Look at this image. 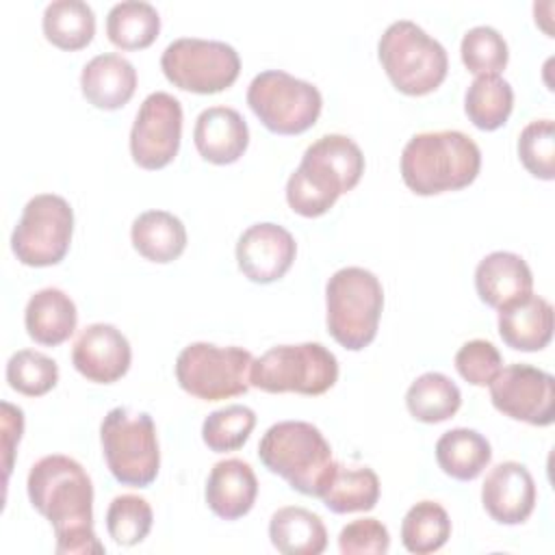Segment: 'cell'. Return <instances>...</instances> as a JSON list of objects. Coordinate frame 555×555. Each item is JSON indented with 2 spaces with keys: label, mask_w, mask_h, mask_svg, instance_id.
Here are the masks:
<instances>
[{
  "label": "cell",
  "mask_w": 555,
  "mask_h": 555,
  "mask_svg": "<svg viewBox=\"0 0 555 555\" xmlns=\"http://www.w3.org/2000/svg\"><path fill=\"white\" fill-rule=\"evenodd\" d=\"M26 490L33 507L50 520L59 555H102L93 531V483L69 455H46L30 466Z\"/></svg>",
  "instance_id": "cell-1"
},
{
  "label": "cell",
  "mask_w": 555,
  "mask_h": 555,
  "mask_svg": "<svg viewBox=\"0 0 555 555\" xmlns=\"http://www.w3.org/2000/svg\"><path fill=\"white\" fill-rule=\"evenodd\" d=\"M364 173L360 145L345 134H323L310 143L288 176L286 202L301 217H321L351 191Z\"/></svg>",
  "instance_id": "cell-2"
},
{
  "label": "cell",
  "mask_w": 555,
  "mask_h": 555,
  "mask_svg": "<svg viewBox=\"0 0 555 555\" xmlns=\"http://www.w3.org/2000/svg\"><path fill=\"white\" fill-rule=\"evenodd\" d=\"M481 167L479 145L460 130L414 134L401 152V178L416 195L468 186Z\"/></svg>",
  "instance_id": "cell-3"
},
{
  "label": "cell",
  "mask_w": 555,
  "mask_h": 555,
  "mask_svg": "<svg viewBox=\"0 0 555 555\" xmlns=\"http://www.w3.org/2000/svg\"><path fill=\"white\" fill-rule=\"evenodd\" d=\"M258 457L271 473L284 477L301 494L319 496L332 466V447L319 427L306 421H280L260 442Z\"/></svg>",
  "instance_id": "cell-4"
},
{
  "label": "cell",
  "mask_w": 555,
  "mask_h": 555,
  "mask_svg": "<svg viewBox=\"0 0 555 555\" xmlns=\"http://www.w3.org/2000/svg\"><path fill=\"white\" fill-rule=\"evenodd\" d=\"M327 332L349 351L373 343L384 308V288L375 273L343 267L325 284Z\"/></svg>",
  "instance_id": "cell-5"
},
{
  "label": "cell",
  "mask_w": 555,
  "mask_h": 555,
  "mask_svg": "<svg viewBox=\"0 0 555 555\" xmlns=\"http://www.w3.org/2000/svg\"><path fill=\"white\" fill-rule=\"evenodd\" d=\"M377 56L390 82L405 95L431 93L442 85L449 69L442 43L412 20H397L382 33Z\"/></svg>",
  "instance_id": "cell-6"
},
{
  "label": "cell",
  "mask_w": 555,
  "mask_h": 555,
  "mask_svg": "<svg viewBox=\"0 0 555 555\" xmlns=\"http://www.w3.org/2000/svg\"><path fill=\"white\" fill-rule=\"evenodd\" d=\"M102 453L111 475L130 488H147L160 468L156 425L147 412L113 408L100 425Z\"/></svg>",
  "instance_id": "cell-7"
},
{
  "label": "cell",
  "mask_w": 555,
  "mask_h": 555,
  "mask_svg": "<svg viewBox=\"0 0 555 555\" xmlns=\"http://www.w3.org/2000/svg\"><path fill=\"white\" fill-rule=\"evenodd\" d=\"M338 379V360L321 343L278 345L251 362L249 384L264 392L317 397Z\"/></svg>",
  "instance_id": "cell-8"
},
{
  "label": "cell",
  "mask_w": 555,
  "mask_h": 555,
  "mask_svg": "<svg viewBox=\"0 0 555 555\" xmlns=\"http://www.w3.org/2000/svg\"><path fill=\"white\" fill-rule=\"evenodd\" d=\"M247 104L267 130L275 134H299L319 119L323 98L312 82L282 69H267L249 82Z\"/></svg>",
  "instance_id": "cell-9"
},
{
  "label": "cell",
  "mask_w": 555,
  "mask_h": 555,
  "mask_svg": "<svg viewBox=\"0 0 555 555\" xmlns=\"http://www.w3.org/2000/svg\"><path fill=\"white\" fill-rule=\"evenodd\" d=\"M251 362V353L236 345L191 343L176 358V379L202 401H221L249 390Z\"/></svg>",
  "instance_id": "cell-10"
},
{
  "label": "cell",
  "mask_w": 555,
  "mask_h": 555,
  "mask_svg": "<svg viewBox=\"0 0 555 555\" xmlns=\"http://www.w3.org/2000/svg\"><path fill=\"white\" fill-rule=\"evenodd\" d=\"M160 69L173 87L206 95L234 85L241 72V59L225 41L180 37L163 50Z\"/></svg>",
  "instance_id": "cell-11"
},
{
  "label": "cell",
  "mask_w": 555,
  "mask_h": 555,
  "mask_svg": "<svg viewBox=\"0 0 555 555\" xmlns=\"http://www.w3.org/2000/svg\"><path fill=\"white\" fill-rule=\"evenodd\" d=\"M74 210L54 193L30 197L11 234V249L26 267L59 264L72 243Z\"/></svg>",
  "instance_id": "cell-12"
},
{
  "label": "cell",
  "mask_w": 555,
  "mask_h": 555,
  "mask_svg": "<svg viewBox=\"0 0 555 555\" xmlns=\"http://www.w3.org/2000/svg\"><path fill=\"white\" fill-rule=\"evenodd\" d=\"M180 137V100L167 91H154L141 102L130 130L132 160L143 169H163L176 158Z\"/></svg>",
  "instance_id": "cell-13"
},
{
  "label": "cell",
  "mask_w": 555,
  "mask_h": 555,
  "mask_svg": "<svg viewBox=\"0 0 555 555\" xmlns=\"http://www.w3.org/2000/svg\"><path fill=\"white\" fill-rule=\"evenodd\" d=\"M492 405L514 421L529 425H551L555 418V379L551 373L514 362L496 373L488 384Z\"/></svg>",
  "instance_id": "cell-14"
},
{
  "label": "cell",
  "mask_w": 555,
  "mask_h": 555,
  "mask_svg": "<svg viewBox=\"0 0 555 555\" xmlns=\"http://www.w3.org/2000/svg\"><path fill=\"white\" fill-rule=\"evenodd\" d=\"M297 254L293 234L271 221L249 225L236 241V262L256 284H271L291 269Z\"/></svg>",
  "instance_id": "cell-15"
},
{
  "label": "cell",
  "mask_w": 555,
  "mask_h": 555,
  "mask_svg": "<svg viewBox=\"0 0 555 555\" xmlns=\"http://www.w3.org/2000/svg\"><path fill=\"white\" fill-rule=\"evenodd\" d=\"M132 349L128 338L111 323L87 325L74 343V369L95 384H113L130 369Z\"/></svg>",
  "instance_id": "cell-16"
},
{
  "label": "cell",
  "mask_w": 555,
  "mask_h": 555,
  "mask_svg": "<svg viewBox=\"0 0 555 555\" xmlns=\"http://www.w3.org/2000/svg\"><path fill=\"white\" fill-rule=\"evenodd\" d=\"M481 503L492 520L501 525L525 522L535 507V481L525 464H496L481 486Z\"/></svg>",
  "instance_id": "cell-17"
},
{
  "label": "cell",
  "mask_w": 555,
  "mask_h": 555,
  "mask_svg": "<svg viewBox=\"0 0 555 555\" xmlns=\"http://www.w3.org/2000/svg\"><path fill=\"white\" fill-rule=\"evenodd\" d=\"M193 141L204 160L230 165L247 150L249 128L236 108L208 106L195 119Z\"/></svg>",
  "instance_id": "cell-18"
},
{
  "label": "cell",
  "mask_w": 555,
  "mask_h": 555,
  "mask_svg": "<svg viewBox=\"0 0 555 555\" xmlns=\"http://www.w3.org/2000/svg\"><path fill=\"white\" fill-rule=\"evenodd\" d=\"M475 288L483 304L501 310L531 295L533 275L522 256L514 251H492L475 269Z\"/></svg>",
  "instance_id": "cell-19"
},
{
  "label": "cell",
  "mask_w": 555,
  "mask_h": 555,
  "mask_svg": "<svg viewBox=\"0 0 555 555\" xmlns=\"http://www.w3.org/2000/svg\"><path fill=\"white\" fill-rule=\"evenodd\" d=\"M204 494L215 516L236 520L254 507L258 496V479L247 462L238 457L221 460L210 468Z\"/></svg>",
  "instance_id": "cell-20"
},
{
  "label": "cell",
  "mask_w": 555,
  "mask_h": 555,
  "mask_svg": "<svg viewBox=\"0 0 555 555\" xmlns=\"http://www.w3.org/2000/svg\"><path fill=\"white\" fill-rule=\"evenodd\" d=\"M80 89L87 102L95 108H121L134 95L137 69L117 52L98 54L82 67Z\"/></svg>",
  "instance_id": "cell-21"
},
{
  "label": "cell",
  "mask_w": 555,
  "mask_h": 555,
  "mask_svg": "<svg viewBox=\"0 0 555 555\" xmlns=\"http://www.w3.org/2000/svg\"><path fill=\"white\" fill-rule=\"evenodd\" d=\"M499 334L516 351H540L553 336V306L538 295H527L499 310Z\"/></svg>",
  "instance_id": "cell-22"
},
{
  "label": "cell",
  "mask_w": 555,
  "mask_h": 555,
  "mask_svg": "<svg viewBox=\"0 0 555 555\" xmlns=\"http://www.w3.org/2000/svg\"><path fill=\"white\" fill-rule=\"evenodd\" d=\"M78 323L76 304L61 288L48 286L30 295L24 310V325L28 336L46 347L65 343Z\"/></svg>",
  "instance_id": "cell-23"
},
{
  "label": "cell",
  "mask_w": 555,
  "mask_h": 555,
  "mask_svg": "<svg viewBox=\"0 0 555 555\" xmlns=\"http://www.w3.org/2000/svg\"><path fill=\"white\" fill-rule=\"evenodd\" d=\"M271 544L284 555H321L327 546V529L319 514L286 505L269 520Z\"/></svg>",
  "instance_id": "cell-24"
},
{
  "label": "cell",
  "mask_w": 555,
  "mask_h": 555,
  "mask_svg": "<svg viewBox=\"0 0 555 555\" xmlns=\"http://www.w3.org/2000/svg\"><path fill=\"white\" fill-rule=\"evenodd\" d=\"M319 499L334 514L369 512L379 499V479L369 466H345L334 462Z\"/></svg>",
  "instance_id": "cell-25"
},
{
  "label": "cell",
  "mask_w": 555,
  "mask_h": 555,
  "mask_svg": "<svg viewBox=\"0 0 555 555\" xmlns=\"http://www.w3.org/2000/svg\"><path fill=\"white\" fill-rule=\"evenodd\" d=\"M134 249L152 262H171L186 247L184 223L167 210H145L130 228Z\"/></svg>",
  "instance_id": "cell-26"
},
{
  "label": "cell",
  "mask_w": 555,
  "mask_h": 555,
  "mask_svg": "<svg viewBox=\"0 0 555 555\" xmlns=\"http://www.w3.org/2000/svg\"><path fill=\"white\" fill-rule=\"evenodd\" d=\"M492 449L477 429L455 427L444 431L436 442V462L453 479L470 481L490 464Z\"/></svg>",
  "instance_id": "cell-27"
},
{
  "label": "cell",
  "mask_w": 555,
  "mask_h": 555,
  "mask_svg": "<svg viewBox=\"0 0 555 555\" xmlns=\"http://www.w3.org/2000/svg\"><path fill=\"white\" fill-rule=\"evenodd\" d=\"M405 405L410 414L421 423H442L460 410L462 392L451 377L438 371H429L410 384L405 392Z\"/></svg>",
  "instance_id": "cell-28"
},
{
  "label": "cell",
  "mask_w": 555,
  "mask_h": 555,
  "mask_svg": "<svg viewBox=\"0 0 555 555\" xmlns=\"http://www.w3.org/2000/svg\"><path fill=\"white\" fill-rule=\"evenodd\" d=\"M43 35L61 50H80L95 35V13L82 0H54L43 11Z\"/></svg>",
  "instance_id": "cell-29"
},
{
  "label": "cell",
  "mask_w": 555,
  "mask_h": 555,
  "mask_svg": "<svg viewBox=\"0 0 555 555\" xmlns=\"http://www.w3.org/2000/svg\"><path fill=\"white\" fill-rule=\"evenodd\" d=\"M514 108L512 85L499 74L477 76L464 95V111L479 130L501 128Z\"/></svg>",
  "instance_id": "cell-30"
},
{
  "label": "cell",
  "mask_w": 555,
  "mask_h": 555,
  "mask_svg": "<svg viewBox=\"0 0 555 555\" xmlns=\"http://www.w3.org/2000/svg\"><path fill=\"white\" fill-rule=\"evenodd\" d=\"M160 30L158 11L150 2L124 0L106 15V35L121 50H141L154 43Z\"/></svg>",
  "instance_id": "cell-31"
},
{
  "label": "cell",
  "mask_w": 555,
  "mask_h": 555,
  "mask_svg": "<svg viewBox=\"0 0 555 555\" xmlns=\"http://www.w3.org/2000/svg\"><path fill=\"white\" fill-rule=\"evenodd\" d=\"M451 520L447 509L436 501L414 503L401 522V542L414 555H427L447 544Z\"/></svg>",
  "instance_id": "cell-32"
},
{
  "label": "cell",
  "mask_w": 555,
  "mask_h": 555,
  "mask_svg": "<svg viewBox=\"0 0 555 555\" xmlns=\"http://www.w3.org/2000/svg\"><path fill=\"white\" fill-rule=\"evenodd\" d=\"M256 427V414L251 408L232 403L210 412L202 425V440L215 453L241 449L251 429Z\"/></svg>",
  "instance_id": "cell-33"
},
{
  "label": "cell",
  "mask_w": 555,
  "mask_h": 555,
  "mask_svg": "<svg viewBox=\"0 0 555 555\" xmlns=\"http://www.w3.org/2000/svg\"><path fill=\"white\" fill-rule=\"evenodd\" d=\"M7 382L26 397H41L56 386L59 366L41 351L20 349L7 362Z\"/></svg>",
  "instance_id": "cell-34"
},
{
  "label": "cell",
  "mask_w": 555,
  "mask_h": 555,
  "mask_svg": "<svg viewBox=\"0 0 555 555\" xmlns=\"http://www.w3.org/2000/svg\"><path fill=\"white\" fill-rule=\"evenodd\" d=\"M152 507L139 494H119L106 509V531L121 546L143 542L152 529Z\"/></svg>",
  "instance_id": "cell-35"
},
{
  "label": "cell",
  "mask_w": 555,
  "mask_h": 555,
  "mask_svg": "<svg viewBox=\"0 0 555 555\" xmlns=\"http://www.w3.org/2000/svg\"><path fill=\"white\" fill-rule=\"evenodd\" d=\"M460 54L468 72L499 74L509 59L507 43L503 35L492 26H473L464 33L460 43Z\"/></svg>",
  "instance_id": "cell-36"
},
{
  "label": "cell",
  "mask_w": 555,
  "mask_h": 555,
  "mask_svg": "<svg viewBox=\"0 0 555 555\" xmlns=\"http://www.w3.org/2000/svg\"><path fill=\"white\" fill-rule=\"evenodd\" d=\"M518 156L525 169L542 180L555 178V124L553 119L529 121L518 137Z\"/></svg>",
  "instance_id": "cell-37"
},
{
  "label": "cell",
  "mask_w": 555,
  "mask_h": 555,
  "mask_svg": "<svg viewBox=\"0 0 555 555\" xmlns=\"http://www.w3.org/2000/svg\"><path fill=\"white\" fill-rule=\"evenodd\" d=\"M503 358L499 349L483 338L464 343L455 353L457 373L473 386H488L501 371Z\"/></svg>",
  "instance_id": "cell-38"
},
{
  "label": "cell",
  "mask_w": 555,
  "mask_h": 555,
  "mask_svg": "<svg viewBox=\"0 0 555 555\" xmlns=\"http://www.w3.org/2000/svg\"><path fill=\"white\" fill-rule=\"evenodd\" d=\"M343 555H384L390 548V533L377 518H358L338 533Z\"/></svg>",
  "instance_id": "cell-39"
},
{
  "label": "cell",
  "mask_w": 555,
  "mask_h": 555,
  "mask_svg": "<svg viewBox=\"0 0 555 555\" xmlns=\"http://www.w3.org/2000/svg\"><path fill=\"white\" fill-rule=\"evenodd\" d=\"M24 431V412L2 401V449H4V479H9L13 464V449Z\"/></svg>",
  "instance_id": "cell-40"
}]
</instances>
